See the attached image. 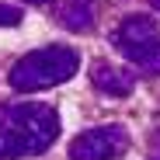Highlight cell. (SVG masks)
<instances>
[{
  "label": "cell",
  "mask_w": 160,
  "mask_h": 160,
  "mask_svg": "<svg viewBox=\"0 0 160 160\" xmlns=\"http://www.w3.org/2000/svg\"><path fill=\"white\" fill-rule=\"evenodd\" d=\"M59 139V115L42 101L0 104V160L38 157Z\"/></svg>",
  "instance_id": "1"
},
{
  "label": "cell",
  "mask_w": 160,
  "mask_h": 160,
  "mask_svg": "<svg viewBox=\"0 0 160 160\" xmlns=\"http://www.w3.org/2000/svg\"><path fill=\"white\" fill-rule=\"evenodd\" d=\"M80 66V52L73 45H45V49H32L28 56H21L11 73H7V84L18 94H32V91H45V87H56L66 84V80L77 73Z\"/></svg>",
  "instance_id": "2"
},
{
  "label": "cell",
  "mask_w": 160,
  "mask_h": 160,
  "mask_svg": "<svg viewBox=\"0 0 160 160\" xmlns=\"http://www.w3.org/2000/svg\"><path fill=\"white\" fill-rule=\"evenodd\" d=\"M112 45L122 56L153 77H160V28L153 14H129L112 32Z\"/></svg>",
  "instance_id": "3"
},
{
  "label": "cell",
  "mask_w": 160,
  "mask_h": 160,
  "mask_svg": "<svg viewBox=\"0 0 160 160\" xmlns=\"http://www.w3.org/2000/svg\"><path fill=\"white\" fill-rule=\"evenodd\" d=\"M129 143H132V136L125 125H118V122L94 125L87 132H80V136H73L70 160H118L129 150Z\"/></svg>",
  "instance_id": "4"
},
{
  "label": "cell",
  "mask_w": 160,
  "mask_h": 160,
  "mask_svg": "<svg viewBox=\"0 0 160 160\" xmlns=\"http://www.w3.org/2000/svg\"><path fill=\"white\" fill-rule=\"evenodd\" d=\"M91 84L108 98H129L136 91V73L122 70V66H115L108 59H94L91 63Z\"/></svg>",
  "instance_id": "5"
},
{
  "label": "cell",
  "mask_w": 160,
  "mask_h": 160,
  "mask_svg": "<svg viewBox=\"0 0 160 160\" xmlns=\"http://www.w3.org/2000/svg\"><path fill=\"white\" fill-rule=\"evenodd\" d=\"M59 24L70 32H87L94 24V4L91 0H66L59 7Z\"/></svg>",
  "instance_id": "6"
},
{
  "label": "cell",
  "mask_w": 160,
  "mask_h": 160,
  "mask_svg": "<svg viewBox=\"0 0 160 160\" xmlns=\"http://www.w3.org/2000/svg\"><path fill=\"white\" fill-rule=\"evenodd\" d=\"M11 24H21V11L11 4H0V28H11Z\"/></svg>",
  "instance_id": "7"
},
{
  "label": "cell",
  "mask_w": 160,
  "mask_h": 160,
  "mask_svg": "<svg viewBox=\"0 0 160 160\" xmlns=\"http://www.w3.org/2000/svg\"><path fill=\"white\" fill-rule=\"evenodd\" d=\"M150 160H160V132H153L150 139Z\"/></svg>",
  "instance_id": "8"
},
{
  "label": "cell",
  "mask_w": 160,
  "mask_h": 160,
  "mask_svg": "<svg viewBox=\"0 0 160 160\" xmlns=\"http://www.w3.org/2000/svg\"><path fill=\"white\" fill-rule=\"evenodd\" d=\"M24 4H49V0H24Z\"/></svg>",
  "instance_id": "9"
},
{
  "label": "cell",
  "mask_w": 160,
  "mask_h": 160,
  "mask_svg": "<svg viewBox=\"0 0 160 160\" xmlns=\"http://www.w3.org/2000/svg\"><path fill=\"white\" fill-rule=\"evenodd\" d=\"M150 4H153V7H157V14H160V0H150Z\"/></svg>",
  "instance_id": "10"
}]
</instances>
